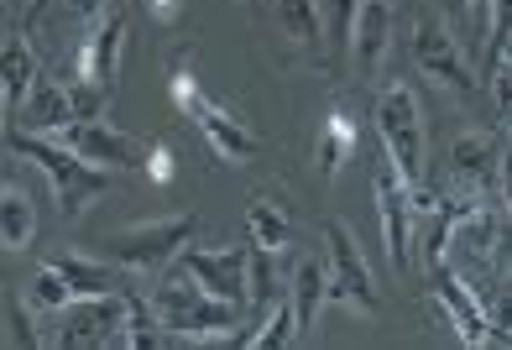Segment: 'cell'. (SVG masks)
Here are the masks:
<instances>
[{"label": "cell", "instance_id": "obj_1", "mask_svg": "<svg viewBox=\"0 0 512 350\" xmlns=\"http://www.w3.org/2000/svg\"><path fill=\"white\" fill-rule=\"evenodd\" d=\"M147 303H152L162 330L183 345H241V330L251 319L241 303H225L215 293H204L178 262L157 272V283L147 288Z\"/></svg>", "mask_w": 512, "mask_h": 350}, {"label": "cell", "instance_id": "obj_2", "mask_svg": "<svg viewBox=\"0 0 512 350\" xmlns=\"http://www.w3.org/2000/svg\"><path fill=\"white\" fill-rule=\"evenodd\" d=\"M6 147L16 152V157H32L42 173L53 178V199H58V209L68 220H79L89 204H100L105 194H110V168H95V162H84L79 152H68L58 136H37V131H11L6 136Z\"/></svg>", "mask_w": 512, "mask_h": 350}, {"label": "cell", "instance_id": "obj_3", "mask_svg": "<svg viewBox=\"0 0 512 350\" xmlns=\"http://www.w3.org/2000/svg\"><path fill=\"white\" fill-rule=\"evenodd\" d=\"M194 53L189 48H178L173 53V105L189 115V121L204 131V142H209V152H215L220 162H246V157H256V131L251 126H241V115H230L209 89L194 79Z\"/></svg>", "mask_w": 512, "mask_h": 350}, {"label": "cell", "instance_id": "obj_4", "mask_svg": "<svg viewBox=\"0 0 512 350\" xmlns=\"http://www.w3.org/2000/svg\"><path fill=\"white\" fill-rule=\"evenodd\" d=\"M377 136L382 152L392 157V168L403 173L408 189H424L429 183V131H424V105H418V89L408 79L387 84L377 95Z\"/></svg>", "mask_w": 512, "mask_h": 350}, {"label": "cell", "instance_id": "obj_5", "mask_svg": "<svg viewBox=\"0 0 512 350\" xmlns=\"http://www.w3.org/2000/svg\"><path fill=\"white\" fill-rule=\"evenodd\" d=\"M194 215H168V220H147V225H126L105 241L110 256L126 272H162L178 262V251L194 241Z\"/></svg>", "mask_w": 512, "mask_h": 350}, {"label": "cell", "instance_id": "obj_6", "mask_svg": "<svg viewBox=\"0 0 512 350\" xmlns=\"http://www.w3.org/2000/svg\"><path fill=\"white\" fill-rule=\"evenodd\" d=\"M324 251H330V303H351L361 314H382L377 283H371V262L356 241V230L330 220L324 225Z\"/></svg>", "mask_w": 512, "mask_h": 350}, {"label": "cell", "instance_id": "obj_7", "mask_svg": "<svg viewBox=\"0 0 512 350\" xmlns=\"http://www.w3.org/2000/svg\"><path fill=\"white\" fill-rule=\"evenodd\" d=\"M371 189H377V220H382V241H387V262L398 272H413V189L403 173L392 168V157L382 152L371 168Z\"/></svg>", "mask_w": 512, "mask_h": 350}, {"label": "cell", "instance_id": "obj_8", "mask_svg": "<svg viewBox=\"0 0 512 350\" xmlns=\"http://www.w3.org/2000/svg\"><path fill=\"white\" fill-rule=\"evenodd\" d=\"M497 173H502L497 136L465 131L450 142V199H465V204L497 199Z\"/></svg>", "mask_w": 512, "mask_h": 350}, {"label": "cell", "instance_id": "obj_9", "mask_svg": "<svg viewBox=\"0 0 512 350\" xmlns=\"http://www.w3.org/2000/svg\"><path fill=\"white\" fill-rule=\"evenodd\" d=\"M429 293H434V303L450 314V324H455V335L465 340V345H507L502 335H497V324H492V314H486V303H481V293L465 283V277L455 272V267H429Z\"/></svg>", "mask_w": 512, "mask_h": 350}, {"label": "cell", "instance_id": "obj_10", "mask_svg": "<svg viewBox=\"0 0 512 350\" xmlns=\"http://www.w3.org/2000/svg\"><path fill=\"white\" fill-rule=\"evenodd\" d=\"M413 58H418V68H424L434 84H445L450 95H471V89H476V68L465 63L455 32L445 27V16H418V27H413Z\"/></svg>", "mask_w": 512, "mask_h": 350}, {"label": "cell", "instance_id": "obj_11", "mask_svg": "<svg viewBox=\"0 0 512 350\" xmlns=\"http://www.w3.org/2000/svg\"><path fill=\"white\" fill-rule=\"evenodd\" d=\"M126 324V293H100V298H74L63 309V324H58V345L63 350H84V345H115Z\"/></svg>", "mask_w": 512, "mask_h": 350}, {"label": "cell", "instance_id": "obj_12", "mask_svg": "<svg viewBox=\"0 0 512 350\" xmlns=\"http://www.w3.org/2000/svg\"><path fill=\"white\" fill-rule=\"evenodd\" d=\"M178 267L189 272L204 293H215V298L241 303V309H246V267H251V246H225V251L183 246V251H178Z\"/></svg>", "mask_w": 512, "mask_h": 350}, {"label": "cell", "instance_id": "obj_13", "mask_svg": "<svg viewBox=\"0 0 512 350\" xmlns=\"http://www.w3.org/2000/svg\"><path fill=\"white\" fill-rule=\"evenodd\" d=\"M58 142H63L68 152H79L84 162H95V168H110V173L142 168V157H147V147L136 142V136L115 131V126H105V121H74V126L58 131Z\"/></svg>", "mask_w": 512, "mask_h": 350}, {"label": "cell", "instance_id": "obj_14", "mask_svg": "<svg viewBox=\"0 0 512 350\" xmlns=\"http://www.w3.org/2000/svg\"><path fill=\"white\" fill-rule=\"evenodd\" d=\"M121 53H126V16L110 11L95 21V32L84 37L79 48V79L100 84V89H115V79H121Z\"/></svg>", "mask_w": 512, "mask_h": 350}, {"label": "cell", "instance_id": "obj_15", "mask_svg": "<svg viewBox=\"0 0 512 350\" xmlns=\"http://www.w3.org/2000/svg\"><path fill=\"white\" fill-rule=\"evenodd\" d=\"M392 0H356V16H351V58H356V74H377L387 48H392Z\"/></svg>", "mask_w": 512, "mask_h": 350}, {"label": "cell", "instance_id": "obj_16", "mask_svg": "<svg viewBox=\"0 0 512 350\" xmlns=\"http://www.w3.org/2000/svg\"><path fill=\"white\" fill-rule=\"evenodd\" d=\"M16 126L21 131H37V136H58L63 126H74V100H68V84L37 74V84L27 89V100L16 105Z\"/></svg>", "mask_w": 512, "mask_h": 350}, {"label": "cell", "instance_id": "obj_17", "mask_svg": "<svg viewBox=\"0 0 512 350\" xmlns=\"http://www.w3.org/2000/svg\"><path fill=\"white\" fill-rule=\"evenodd\" d=\"M330 298V267L319 256H298L293 267V283H288V303H293V324H298V340L309 335V324L319 319V303Z\"/></svg>", "mask_w": 512, "mask_h": 350}, {"label": "cell", "instance_id": "obj_18", "mask_svg": "<svg viewBox=\"0 0 512 350\" xmlns=\"http://www.w3.org/2000/svg\"><path fill=\"white\" fill-rule=\"evenodd\" d=\"M246 230H251V246H262V251H283L293 241V209L277 199V194H251L246 204Z\"/></svg>", "mask_w": 512, "mask_h": 350}, {"label": "cell", "instance_id": "obj_19", "mask_svg": "<svg viewBox=\"0 0 512 350\" xmlns=\"http://www.w3.org/2000/svg\"><path fill=\"white\" fill-rule=\"evenodd\" d=\"M63 277L74 283L79 298H100V293H126L131 272L121 262H89V256H58Z\"/></svg>", "mask_w": 512, "mask_h": 350}, {"label": "cell", "instance_id": "obj_20", "mask_svg": "<svg viewBox=\"0 0 512 350\" xmlns=\"http://www.w3.org/2000/svg\"><path fill=\"white\" fill-rule=\"evenodd\" d=\"M32 84H37V53H32V42H27V32H6V42H0V89H6L11 105H21Z\"/></svg>", "mask_w": 512, "mask_h": 350}, {"label": "cell", "instance_id": "obj_21", "mask_svg": "<svg viewBox=\"0 0 512 350\" xmlns=\"http://www.w3.org/2000/svg\"><path fill=\"white\" fill-rule=\"evenodd\" d=\"M37 241V204L27 189H0V246L6 251H27Z\"/></svg>", "mask_w": 512, "mask_h": 350}, {"label": "cell", "instance_id": "obj_22", "mask_svg": "<svg viewBox=\"0 0 512 350\" xmlns=\"http://www.w3.org/2000/svg\"><path fill=\"white\" fill-rule=\"evenodd\" d=\"M351 152H356V121L345 110H335L330 121H324V131H319V147H314L319 178H335L345 162H351Z\"/></svg>", "mask_w": 512, "mask_h": 350}, {"label": "cell", "instance_id": "obj_23", "mask_svg": "<svg viewBox=\"0 0 512 350\" xmlns=\"http://www.w3.org/2000/svg\"><path fill=\"white\" fill-rule=\"evenodd\" d=\"M277 21H283L288 42H298V48H319L324 42V6L319 0H277Z\"/></svg>", "mask_w": 512, "mask_h": 350}, {"label": "cell", "instance_id": "obj_24", "mask_svg": "<svg viewBox=\"0 0 512 350\" xmlns=\"http://www.w3.org/2000/svg\"><path fill=\"white\" fill-rule=\"evenodd\" d=\"M298 340V324H293V303L277 298L262 319H251V330H241V345L251 350H272V345H293Z\"/></svg>", "mask_w": 512, "mask_h": 350}, {"label": "cell", "instance_id": "obj_25", "mask_svg": "<svg viewBox=\"0 0 512 350\" xmlns=\"http://www.w3.org/2000/svg\"><path fill=\"white\" fill-rule=\"evenodd\" d=\"M74 298H79V293H74V283L63 277V267H58V262L37 267V277L27 283V309H32V314H63Z\"/></svg>", "mask_w": 512, "mask_h": 350}, {"label": "cell", "instance_id": "obj_26", "mask_svg": "<svg viewBox=\"0 0 512 350\" xmlns=\"http://www.w3.org/2000/svg\"><path fill=\"white\" fill-rule=\"evenodd\" d=\"M277 303V267H272V251L251 246V267H246V314L262 319Z\"/></svg>", "mask_w": 512, "mask_h": 350}, {"label": "cell", "instance_id": "obj_27", "mask_svg": "<svg viewBox=\"0 0 512 350\" xmlns=\"http://www.w3.org/2000/svg\"><path fill=\"white\" fill-rule=\"evenodd\" d=\"M481 303H486V314H492L497 335L512 345V272L492 277V283H486V293H481Z\"/></svg>", "mask_w": 512, "mask_h": 350}, {"label": "cell", "instance_id": "obj_28", "mask_svg": "<svg viewBox=\"0 0 512 350\" xmlns=\"http://www.w3.org/2000/svg\"><path fill=\"white\" fill-rule=\"evenodd\" d=\"M105 95H110V89L89 84V79H74V84H68V100H74V121H100V115H105Z\"/></svg>", "mask_w": 512, "mask_h": 350}, {"label": "cell", "instance_id": "obj_29", "mask_svg": "<svg viewBox=\"0 0 512 350\" xmlns=\"http://www.w3.org/2000/svg\"><path fill=\"white\" fill-rule=\"evenodd\" d=\"M142 168H147V178H152V183H173L178 162H173V152L162 147V142H152V147H147V157H142Z\"/></svg>", "mask_w": 512, "mask_h": 350}, {"label": "cell", "instance_id": "obj_30", "mask_svg": "<svg viewBox=\"0 0 512 350\" xmlns=\"http://www.w3.org/2000/svg\"><path fill=\"white\" fill-rule=\"evenodd\" d=\"M492 89H497V110H502V126H512V58H502L492 68Z\"/></svg>", "mask_w": 512, "mask_h": 350}, {"label": "cell", "instance_id": "obj_31", "mask_svg": "<svg viewBox=\"0 0 512 350\" xmlns=\"http://www.w3.org/2000/svg\"><path fill=\"white\" fill-rule=\"evenodd\" d=\"M330 6V37L335 42H351V16H356V0H324Z\"/></svg>", "mask_w": 512, "mask_h": 350}, {"label": "cell", "instance_id": "obj_32", "mask_svg": "<svg viewBox=\"0 0 512 350\" xmlns=\"http://www.w3.org/2000/svg\"><path fill=\"white\" fill-rule=\"evenodd\" d=\"M183 6H189V0H147V11H152L157 27H173V21L183 16Z\"/></svg>", "mask_w": 512, "mask_h": 350}, {"label": "cell", "instance_id": "obj_33", "mask_svg": "<svg viewBox=\"0 0 512 350\" xmlns=\"http://www.w3.org/2000/svg\"><path fill=\"white\" fill-rule=\"evenodd\" d=\"M497 199H502V209L512 215V147L502 152V173H497Z\"/></svg>", "mask_w": 512, "mask_h": 350}, {"label": "cell", "instance_id": "obj_34", "mask_svg": "<svg viewBox=\"0 0 512 350\" xmlns=\"http://www.w3.org/2000/svg\"><path fill=\"white\" fill-rule=\"evenodd\" d=\"M16 340H21V345H37V330H32V309H27V303H16Z\"/></svg>", "mask_w": 512, "mask_h": 350}, {"label": "cell", "instance_id": "obj_35", "mask_svg": "<svg viewBox=\"0 0 512 350\" xmlns=\"http://www.w3.org/2000/svg\"><path fill=\"white\" fill-rule=\"evenodd\" d=\"M63 6H68V11H74L79 21H95V16L105 11V0H63Z\"/></svg>", "mask_w": 512, "mask_h": 350}, {"label": "cell", "instance_id": "obj_36", "mask_svg": "<svg viewBox=\"0 0 512 350\" xmlns=\"http://www.w3.org/2000/svg\"><path fill=\"white\" fill-rule=\"evenodd\" d=\"M6 105L11 100H6V89H0V147H6Z\"/></svg>", "mask_w": 512, "mask_h": 350}, {"label": "cell", "instance_id": "obj_37", "mask_svg": "<svg viewBox=\"0 0 512 350\" xmlns=\"http://www.w3.org/2000/svg\"><path fill=\"white\" fill-rule=\"evenodd\" d=\"M502 58H512V37H507V48H502Z\"/></svg>", "mask_w": 512, "mask_h": 350}, {"label": "cell", "instance_id": "obj_38", "mask_svg": "<svg viewBox=\"0 0 512 350\" xmlns=\"http://www.w3.org/2000/svg\"><path fill=\"white\" fill-rule=\"evenodd\" d=\"M0 42H6V21H0Z\"/></svg>", "mask_w": 512, "mask_h": 350}]
</instances>
